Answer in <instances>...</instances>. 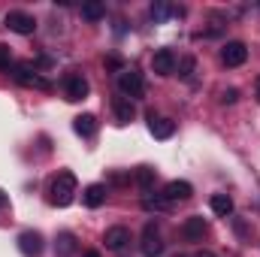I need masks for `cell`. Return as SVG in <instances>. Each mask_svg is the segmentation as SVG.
I'll use <instances>...</instances> for the list:
<instances>
[{
  "label": "cell",
  "instance_id": "cell-1",
  "mask_svg": "<svg viewBox=\"0 0 260 257\" xmlns=\"http://www.w3.org/2000/svg\"><path fill=\"white\" fill-rule=\"evenodd\" d=\"M49 194H52V203H55V206H61V209L70 206L73 197H76V176H73V173H58V176L52 179Z\"/></svg>",
  "mask_w": 260,
  "mask_h": 257
},
{
  "label": "cell",
  "instance_id": "cell-2",
  "mask_svg": "<svg viewBox=\"0 0 260 257\" xmlns=\"http://www.w3.org/2000/svg\"><path fill=\"white\" fill-rule=\"evenodd\" d=\"M12 76H15V82H21L24 88H37V91H52V82L46 79V76H40L37 70L30 64H15L12 67Z\"/></svg>",
  "mask_w": 260,
  "mask_h": 257
},
{
  "label": "cell",
  "instance_id": "cell-3",
  "mask_svg": "<svg viewBox=\"0 0 260 257\" xmlns=\"http://www.w3.org/2000/svg\"><path fill=\"white\" fill-rule=\"evenodd\" d=\"M118 91H121V97H142L145 94V79H142V73H136V70H124V73H118Z\"/></svg>",
  "mask_w": 260,
  "mask_h": 257
},
{
  "label": "cell",
  "instance_id": "cell-4",
  "mask_svg": "<svg viewBox=\"0 0 260 257\" xmlns=\"http://www.w3.org/2000/svg\"><path fill=\"white\" fill-rule=\"evenodd\" d=\"M6 27H9L12 34H21V37H30V34L37 30V18H34L30 12H21V9H12V12H6Z\"/></svg>",
  "mask_w": 260,
  "mask_h": 257
},
{
  "label": "cell",
  "instance_id": "cell-5",
  "mask_svg": "<svg viewBox=\"0 0 260 257\" xmlns=\"http://www.w3.org/2000/svg\"><path fill=\"white\" fill-rule=\"evenodd\" d=\"M139 248H142V254H145V257H160V251H164V239H160V233H157V224H154V221H148V224H145Z\"/></svg>",
  "mask_w": 260,
  "mask_h": 257
},
{
  "label": "cell",
  "instance_id": "cell-6",
  "mask_svg": "<svg viewBox=\"0 0 260 257\" xmlns=\"http://www.w3.org/2000/svg\"><path fill=\"white\" fill-rule=\"evenodd\" d=\"M245 58H248V46H245V43H239V40L224 43V49H221V61H224V67H242Z\"/></svg>",
  "mask_w": 260,
  "mask_h": 257
},
{
  "label": "cell",
  "instance_id": "cell-7",
  "mask_svg": "<svg viewBox=\"0 0 260 257\" xmlns=\"http://www.w3.org/2000/svg\"><path fill=\"white\" fill-rule=\"evenodd\" d=\"M18 251L24 257H40L43 254V236H40L37 230H24V233L18 236Z\"/></svg>",
  "mask_w": 260,
  "mask_h": 257
},
{
  "label": "cell",
  "instance_id": "cell-8",
  "mask_svg": "<svg viewBox=\"0 0 260 257\" xmlns=\"http://www.w3.org/2000/svg\"><path fill=\"white\" fill-rule=\"evenodd\" d=\"M151 70H154L157 76H173V73H176V55H173L170 49L154 52V55H151Z\"/></svg>",
  "mask_w": 260,
  "mask_h": 257
},
{
  "label": "cell",
  "instance_id": "cell-9",
  "mask_svg": "<svg viewBox=\"0 0 260 257\" xmlns=\"http://www.w3.org/2000/svg\"><path fill=\"white\" fill-rule=\"evenodd\" d=\"M148 130H151L154 139H170V136L176 133V121H170V118H157L154 112H148Z\"/></svg>",
  "mask_w": 260,
  "mask_h": 257
},
{
  "label": "cell",
  "instance_id": "cell-10",
  "mask_svg": "<svg viewBox=\"0 0 260 257\" xmlns=\"http://www.w3.org/2000/svg\"><path fill=\"white\" fill-rule=\"evenodd\" d=\"M182 236H185L188 242H200V239L206 236V221H203L200 215L185 218V224H182Z\"/></svg>",
  "mask_w": 260,
  "mask_h": 257
},
{
  "label": "cell",
  "instance_id": "cell-11",
  "mask_svg": "<svg viewBox=\"0 0 260 257\" xmlns=\"http://www.w3.org/2000/svg\"><path fill=\"white\" fill-rule=\"evenodd\" d=\"M194 194L191 188V182H179V179H173V182H167V188H164V197L170 200V203H179V200H188Z\"/></svg>",
  "mask_w": 260,
  "mask_h": 257
},
{
  "label": "cell",
  "instance_id": "cell-12",
  "mask_svg": "<svg viewBox=\"0 0 260 257\" xmlns=\"http://www.w3.org/2000/svg\"><path fill=\"white\" fill-rule=\"evenodd\" d=\"M64 91H67V100H85L91 88H88V82H85L82 76H67Z\"/></svg>",
  "mask_w": 260,
  "mask_h": 257
},
{
  "label": "cell",
  "instance_id": "cell-13",
  "mask_svg": "<svg viewBox=\"0 0 260 257\" xmlns=\"http://www.w3.org/2000/svg\"><path fill=\"white\" fill-rule=\"evenodd\" d=\"M112 112H115L118 124H130V121H133V115H136L133 100H127V97H115V100H112Z\"/></svg>",
  "mask_w": 260,
  "mask_h": 257
},
{
  "label": "cell",
  "instance_id": "cell-14",
  "mask_svg": "<svg viewBox=\"0 0 260 257\" xmlns=\"http://www.w3.org/2000/svg\"><path fill=\"white\" fill-rule=\"evenodd\" d=\"M127 242H130V230L127 227H109V230H106V248L121 251Z\"/></svg>",
  "mask_w": 260,
  "mask_h": 257
},
{
  "label": "cell",
  "instance_id": "cell-15",
  "mask_svg": "<svg viewBox=\"0 0 260 257\" xmlns=\"http://www.w3.org/2000/svg\"><path fill=\"white\" fill-rule=\"evenodd\" d=\"M73 130H76L82 139H91V136L97 133V118L88 115V112H85V115H76V118H73Z\"/></svg>",
  "mask_w": 260,
  "mask_h": 257
},
{
  "label": "cell",
  "instance_id": "cell-16",
  "mask_svg": "<svg viewBox=\"0 0 260 257\" xmlns=\"http://www.w3.org/2000/svg\"><path fill=\"white\" fill-rule=\"evenodd\" d=\"M82 203H85L88 209L103 206V203H106V185H88V188L82 191Z\"/></svg>",
  "mask_w": 260,
  "mask_h": 257
},
{
  "label": "cell",
  "instance_id": "cell-17",
  "mask_svg": "<svg viewBox=\"0 0 260 257\" xmlns=\"http://www.w3.org/2000/svg\"><path fill=\"white\" fill-rule=\"evenodd\" d=\"M209 206H212V212L221 215V218H230V215H233V200H230L227 194H212Z\"/></svg>",
  "mask_w": 260,
  "mask_h": 257
},
{
  "label": "cell",
  "instance_id": "cell-18",
  "mask_svg": "<svg viewBox=\"0 0 260 257\" xmlns=\"http://www.w3.org/2000/svg\"><path fill=\"white\" fill-rule=\"evenodd\" d=\"M73 251H76V236H73V233H58L55 257H73Z\"/></svg>",
  "mask_w": 260,
  "mask_h": 257
},
{
  "label": "cell",
  "instance_id": "cell-19",
  "mask_svg": "<svg viewBox=\"0 0 260 257\" xmlns=\"http://www.w3.org/2000/svg\"><path fill=\"white\" fill-rule=\"evenodd\" d=\"M106 15V6L100 3V0H88V3H82V18H88V21H100Z\"/></svg>",
  "mask_w": 260,
  "mask_h": 257
},
{
  "label": "cell",
  "instance_id": "cell-20",
  "mask_svg": "<svg viewBox=\"0 0 260 257\" xmlns=\"http://www.w3.org/2000/svg\"><path fill=\"white\" fill-rule=\"evenodd\" d=\"M154 176H157V173H154L151 167H139V170H136V185L148 194L151 191V185H154Z\"/></svg>",
  "mask_w": 260,
  "mask_h": 257
},
{
  "label": "cell",
  "instance_id": "cell-21",
  "mask_svg": "<svg viewBox=\"0 0 260 257\" xmlns=\"http://www.w3.org/2000/svg\"><path fill=\"white\" fill-rule=\"evenodd\" d=\"M142 206H145L148 212H151V209H154V212H167V209H170L173 203H170V200H167L164 194H160V197H148V194H145V200H142Z\"/></svg>",
  "mask_w": 260,
  "mask_h": 257
},
{
  "label": "cell",
  "instance_id": "cell-22",
  "mask_svg": "<svg viewBox=\"0 0 260 257\" xmlns=\"http://www.w3.org/2000/svg\"><path fill=\"white\" fill-rule=\"evenodd\" d=\"M167 12H173L167 3H151V18H154V21H164V18H167Z\"/></svg>",
  "mask_w": 260,
  "mask_h": 257
},
{
  "label": "cell",
  "instance_id": "cell-23",
  "mask_svg": "<svg viewBox=\"0 0 260 257\" xmlns=\"http://www.w3.org/2000/svg\"><path fill=\"white\" fill-rule=\"evenodd\" d=\"M194 67H197L194 58H182V61H179V76H182V79H188V76L194 73Z\"/></svg>",
  "mask_w": 260,
  "mask_h": 257
},
{
  "label": "cell",
  "instance_id": "cell-24",
  "mask_svg": "<svg viewBox=\"0 0 260 257\" xmlns=\"http://www.w3.org/2000/svg\"><path fill=\"white\" fill-rule=\"evenodd\" d=\"M9 64H12V52L6 43H0V70H9Z\"/></svg>",
  "mask_w": 260,
  "mask_h": 257
},
{
  "label": "cell",
  "instance_id": "cell-25",
  "mask_svg": "<svg viewBox=\"0 0 260 257\" xmlns=\"http://www.w3.org/2000/svg\"><path fill=\"white\" fill-rule=\"evenodd\" d=\"M236 100H239V91H236V88H224V91H221V103L230 106V103H236Z\"/></svg>",
  "mask_w": 260,
  "mask_h": 257
},
{
  "label": "cell",
  "instance_id": "cell-26",
  "mask_svg": "<svg viewBox=\"0 0 260 257\" xmlns=\"http://www.w3.org/2000/svg\"><path fill=\"white\" fill-rule=\"evenodd\" d=\"M106 67H109V70H118V73H124V64H121V58H106Z\"/></svg>",
  "mask_w": 260,
  "mask_h": 257
},
{
  "label": "cell",
  "instance_id": "cell-27",
  "mask_svg": "<svg viewBox=\"0 0 260 257\" xmlns=\"http://www.w3.org/2000/svg\"><path fill=\"white\" fill-rule=\"evenodd\" d=\"M194 257H215V254H212V251H197Z\"/></svg>",
  "mask_w": 260,
  "mask_h": 257
},
{
  "label": "cell",
  "instance_id": "cell-28",
  "mask_svg": "<svg viewBox=\"0 0 260 257\" xmlns=\"http://www.w3.org/2000/svg\"><path fill=\"white\" fill-rule=\"evenodd\" d=\"M85 257H100V254H97V251H88V254H85Z\"/></svg>",
  "mask_w": 260,
  "mask_h": 257
},
{
  "label": "cell",
  "instance_id": "cell-29",
  "mask_svg": "<svg viewBox=\"0 0 260 257\" xmlns=\"http://www.w3.org/2000/svg\"><path fill=\"white\" fill-rule=\"evenodd\" d=\"M3 203H6V197H3V191H0V206H3Z\"/></svg>",
  "mask_w": 260,
  "mask_h": 257
},
{
  "label": "cell",
  "instance_id": "cell-30",
  "mask_svg": "<svg viewBox=\"0 0 260 257\" xmlns=\"http://www.w3.org/2000/svg\"><path fill=\"white\" fill-rule=\"evenodd\" d=\"M257 97H260V76H257Z\"/></svg>",
  "mask_w": 260,
  "mask_h": 257
},
{
  "label": "cell",
  "instance_id": "cell-31",
  "mask_svg": "<svg viewBox=\"0 0 260 257\" xmlns=\"http://www.w3.org/2000/svg\"><path fill=\"white\" fill-rule=\"evenodd\" d=\"M179 257H182V254H179Z\"/></svg>",
  "mask_w": 260,
  "mask_h": 257
}]
</instances>
